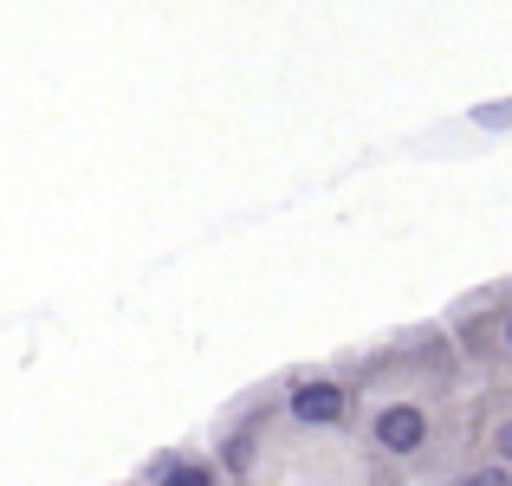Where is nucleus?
<instances>
[{
    "mask_svg": "<svg viewBox=\"0 0 512 486\" xmlns=\"http://www.w3.org/2000/svg\"><path fill=\"white\" fill-rule=\"evenodd\" d=\"M143 486H221V467L195 448H169L143 467Z\"/></svg>",
    "mask_w": 512,
    "mask_h": 486,
    "instance_id": "7ed1b4c3",
    "label": "nucleus"
},
{
    "mask_svg": "<svg viewBox=\"0 0 512 486\" xmlns=\"http://www.w3.org/2000/svg\"><path fill=\"white\" fill-rule=\"evenodd\" d=\"M279 396H286V422L292 428H344L350 415H357V383L338 370H292L286 383H279Z\"/></svg>",
    "mask_w": 512,
    "mask_h": 486,
    "instance_id": "f03ea898",
    "label": "nucleus"
},
{
    "mask_svg": "<svg viewBox=\"0 0 512 486\" xmlns=\"http://www.w3.org/2000/svg\"><path fill=\"white\" fill-rule=\"evenodd\" d=\"M500 292V350H506V370H512V286H493Z\"/></svg>",
    "mask_w": 512,
    "mask_h": 486,
    "instance_id": "423d86ee",
    "label": "nucleus"
},
{
    "mask_svg": "<svg viewBox=\"0 0 512 486\" xmlns=\"http://www.w3.org/2000/svg\"><path fill=\"white\" fill-rule=\"evenodd\" d=\"M363 441H370L389 467L441 461V422H435L428 402H370V409H363Z\"/></svg>",
    "mask_w": 512,
    "mask_h": 486,
    "instance_id": "f257e3e1",
    "label": "nucleus"
},
{
    "mask_svg": "<svg viewBox=\"0 0 512 486\" xmlns=\"http://www.w3.org/2000/svg\"><path fill=\"white\" fill-rule=\"evenodd\" d=\"M487 454H493V461H506V467H512V409H506L500 422L487 428Z\"/></svg>",
    "mask_w": 512,
    "mask_h": 486,
    "instance_id": "39448f33",
    "label": "nucleus"
},
{
    "mask_svg": "<svg viewBox=\"0 0 512 486\" xmlns=\"http://www.w3.org/2000/svg\"><path fill=\"white\" fill-rule=\"evenodd\" d=\"M448 486H512V467L487 454V461H467V467H454V474H448Z\"/></svg>",
    "mask_w": 512,
    "mask_h": 486,
    "instance_id": "20e7f679",
    "label": "nucleus"
}]
</instances>
